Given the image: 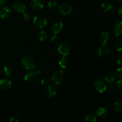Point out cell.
Returning <instances> with one entry per match:
<instances>
[{"label": "cell", "instance_id": "cell-14", "mask_svg": "<svg viewBox=\"0 0 122 122\" xmlns=\"http://www.w3.org/2000/svg\"><path fill=\"white\" fill-rule=\"evenodd\" d=\"M110 39V34L107 32H103L100 35L99 39L101 44H107Z\"/></svg>", "mask_w": 122, "mask_h": 122}, {"label": "cell", "instance_id": "cell-27", "mask_svg": "<svg viewBox=\"0 0 122 122\" xmlns=\"http://www.w3.org/2000/svg\"><path fill=\"white\" fill-rule=\"evenodd\" d=\"M114 87L119 91L122 92V79H119L116 82Z\"/></svg>", "mask_w": 122, "mask_h": 122}, {"label": "cell", "instance_id": "cell-6", "mask_svg": "<svg viewBox=\"0 0 122 122\" xmlns=\"http://www.w3.org/2000/svg\"><path fill=\"white\" fill-rule=\"evenodd\" d=\"M71 46L67 43H61L58 47V51L63 56H67L71 52Z\"/></svg>", "mask_w": 122, "mask_h": 122}, {"label": "cell", "instance_id": "cell-7", "mask_svg": "<svg viewBox=\"0 0 122 122\" xmlns=\"http://www.w3.org/2000/svg\"><path fill=\"white\" fill-rule=\"evenodd\" d=\"M29 7L32 10L38 11L44 8V4L41 0H32L30 3Z\"/></svg>", "mask_w": 122, "mask_h": 122}, {"label": "cell", "instance_id": "cell-5", "mask_svg": "<svg viewBox=\"0 0 122 122\" xmlns=\"http://www.w3.org/2000/svg\"><path fill=\"white\" fill-rule=\"evenodd\" d=\"M58 11L61 15H67L70 14L72 11V6L70 4L67 3V2L63 3L58 6Z\"/></svg>", "mask_w": 122, "mask_h": 122}, {"label": "cell", "instance_id": "cell-28", "mask_svg": "<svg viewBox=\"0 0 122 122\" xmlns=\"http://www.w3.org/2000/svg\"><path fill=\"white\" fill-rule=\"evenodd\" d=\"M22 13V17L25 20H29L32 17V14H31L30 12L29 11H25Z\"/></svg>", "mask_w": 122, "mask_h": 122}, {"label": "cell", "instance_id": "cell-25", "mask_svg": "<svg viewBox=\"0 0 122 122\" xmlns=\"http://www.w3.org/2000/svg\"><path fill=\"white\" fill-rule=\"evenodd\" d=\"M48 6L50 8V9L52 10H55L58 8V4L57 2L56 1H54V0L49 1L48 3Z\"/></svg>", "mask_w": 122, "mask_h": 122}, {"label": "cell", "instance_id": "cell-26", "mask_svg": "<svg viewBox=\"0 0 122 122\" xmlns=\"http://www.w3.org/2000/svg\"><path fill=\"white\" fill-rule=\"evenodd\" d=\"M116 49L118 52H122V38L119 39L116 42Z\"/></svg>", "mask_w": 122, "mask_h": 122}, {"label": "cell", "instance_id": "cell-21", "mask_svg": "<svg viewBox=\"0 0 122 122\" xmlns=\"http://www.w3.org/2000/svg\"><path fill=\"white\" fill-rule=\"evenodd\" d=\"M113 110L117 113L122 114V102L120 101H116L114 102L113 105Z\"/></svg>", "mask_w": 122, "mask_h": 122}, {"label": "cell", "instance_id": "cell-38", "mask_svg": "<svg viewBox=\"0 0 122 122\" xmlns=\"http://www.w3.org/2000/svg\"><path fill=\"white\" fill-rule=\"evenodd\" d=\"M118 1H122V0H118Z\"/></svg>", "mask_w": 122, "mask_h": 122}, {"label": "cell", "instance_id": "cell-37", "mask_svg": "<svg viewBox=\"0 0 122 122\" xmlns=\"http://www.w3.org/2000/svg\"><path fill=\"white\" fill-rule=\"evenodd\" d=\"M118 13H119V15L122 16V5L120 6L118 9Z\"/></svg>", "mask_w": 122, "mask_h": 122}, {"label": "cell", "instance_id": "cell-18", "mask_svg": "<svg viewBox=\"0 0 122 122\" xmlns=\"http://www.w3.org/2000/svg\"><path fill=\"white\" fill-rule=\"evenodd\" d=\"M46 94L49 98H52L56 96L57 90L53 85H48L46 90Z\"/></svg>", "mask_w": 122, "mask_h": 122}, {"label": "cell", "instance_id": "cell-36", "mask_svg": "<svg viewBox=\"0 0 122 122\" xmlns=\"http://www.w3.org/2000/svg\"><path fill=\"white\" fill-rule=\"evenodd\" d=\"M8 2V0H0V6H4Z\"/></svg>", "mask_w": 122, "mask_h": 122}, {"label": "cell", "instance_id": "cell-8", "mask_svg": "<svg viewBox=\"0 0 122 122\" xmlns=\"http://www.w3.org/2000/svg\"><path fill=\"white\" fill-rule=\"evenodd\" d=\"M110 49L106 44H101L97 50L98 56L100 57H103L110 54Z\"/></svg>", "mask_w": 122, "mask_h": 122}, {"label": "cell", "instance_id": "cell-13", "mask_svg": "<svg viewBox=\"0 0 122 122\" xmlns=\"http://www.w3.org/2000/svg\"><path fill=\"white\" fill-rule=\"evenodd\" d=\"M11 86V81L7 79H2L0 80V89L6 91Z\"/></svg>", "mask_w": 122, "mask_h": 122}, {"label": "cell", "instance_id": "cell-30", "mask_svg": "<svg viewBox=\"0 0 122 122\" xmlns=\"http://www.w3.org/2000/svg\"><path fill=\"white\" fill-rule=\"evenodd\" d=\"M50 83V80L48 78H44L41 81V84L44 86H48Z\"/></svg>", "mask_w": 122, "mask_h": 122}, {"label": "cell", "instance_id": "cell-15", "mask_svg": "<svg viewBox=\"0 0 122 122\" xmlns=\"http://www.w3.org/2000/svg\"><path fill=\"white\" fill-rule=\"evenodd\" d=\"M70 60L67 56H63L58 61L60 66L62 67L63 69H66L70 64Z\"/></svg>", "mask_w": 122, "mask_h": 122}, {"label": "cell", "instance_id": "cell-24", "mask_svg": "<svg viewBox=\"0 0 122 122\" xmlns=\"http://www.w3.org/2000/svg\"><path fill=\"white\" fill-rule=\"evenodd\" d=\"M48 38V33L46 31L41 30L38 33V38L41 41H44Z\"/></svg>", "mask_w": 122, "mask_h": 122}, {"label": "cell", "instance_id": "cell-19", "mask_svg": "<svg viewBox=\"0 0 122 122\" xmlns=\"http://www.w3.org/2000/svg\"><path fill=\"white\" fill-rule=\"evenodd\" d=\"M97 116L94 113H88L85 117V122H97Z\"/></svg>", "mask_w": 122, "mask_h": 122}, {"label": "cell", "instance_id": "cell-3", "mask_svg": "<svg viewBox=\"0 0 122 122\" xmlns=\"http://www.w3.org/2000/svg\"><path fill=\"white\" fill-rule=\"evenodd\" d=\"M33 23L36 27L42 29L45 27L47 25V20L44 16L38 15H36L33 17Z\"/></svg>", "mask_w": 122, "mask_h": 122}, {"label": "cell", "instance_id": "cell-10", "mask_svg": "<svg viewBox=\"0 0 122 122\" xmlns=\"http://www.w3.org/2000/svg\"><path fill=\"white\" fill-rule=\"evenodd\" d=\"M12 11L8 7H4L0 8V19L5 20L8 19L11 15Z\"/></svg>", "mask_w": 122, "mask_h": 122}, {"label": "cell", "instance_id": "cell-1", "mask_svg": "<svg viewBox=\"0 0 122 122\" xmlns=\"http://www.w3.org/2000/svg\"><path fill=\"white\" fill-rule=\"evenodd\" d=\"M21 64L27 70H33L36 67L35 60L33 57L30 56L24 57L21 60Z\"/></svg>", "mask_w": 122, "mask_h": 122}, {"label": "cell", "instance_id": "cell-22", "mask_svg": "<svg viewBox=\"0 0 122 122\" xmlns=\"http://www.w3.org/2000/svg\"><path fill=\"white\" fill-rule=\"evenodd\" d=\"M13 73V70L12 68L9 66H5L2 69V73L3 74L4 76L6 77H9Z\"/></svg>", "mask_w": 122, "mask_h": 122}, {"label": "cell", "instance_id": "cell-32", "mask_svg": "<svg viewBox=\"0 0 122 122\" xmlns=\"http://www.w3.org/2000/svg\"><path fill=\"white\" fill-rule=\"evenodd\" d=\"M9 122H19V119H18L17 117L13 116L10 118Z\"/></svg>", "mask_w": 122, "mask_h": 122}, {"label": "cell", "instance_id": "cell-9", "mask_svg": "<svg viewBox=\"0 0 122 122\" xmlns=\"http://www.w3.org/2000/svg\"><path fill=\"white\" fill-rule=\"evenodd\" d=\"M113 32L116 36L121 35L122 34V21L118 20L116 21L113 26Z\"/></svg>", "mask_w": 122, "mask_h": 122}, {"label": "cell", "instance_id": "cell-12", "mask_svg": "<svg viewBox=\"0 0 122 122\" xmlns=\"http://www.w3.org/2000/svg\"><path fill=\"white\" fill-rule=\"evenodd\" d=\"M116 79L114 73L112 71L107 72L104 76V79L105 82H107L108 84H113V82L115 81Z\"/></svg>", "mask_w": 122, "mask_h": 122}, {"label": "cell", "instance_id": "cell-20", "mask_svg": "<svg viewBox=\"0 0 122 122\" xmlns=\"http://www.w3.org/2000/svg\"><path fill=\"white\" fill-rule=\"evenodd\" d=\"M36 75L32 70H29L24 75V79L27 82H31L35 78Z\"/></svg>", "mask_w": 122, "mask_h": 122}, {"label": "cell", "instance_id": "cell-4", "mask_svg": "<svg viewBox=\"0 0 122 122\" xmlns=\"http://www.w3.org/2000/svg\"><path fill=\"white\" fill-rule=\"evenodd\" d=\"M94 88L98 92L101 94V93L104 92L107 90V85L105 81L101 79H99L94 82Z\"/></svg>", "mask_w": 122, "mask_h": 122}, {"label": "cell", "instance_id": "cell-29", "mask_svg": "<svg viewBox=\"0 0 122 122\" xmlns=\"http://www.w3.org/2000/svg\"><path fill=\"white\" fill-rule=\"evenodd\" d=\"M116 78L122 79V67L118 68L116 69L115 73H114Z\"/></svg>", "mask_w": 122, "mask_h": 122}, {"label": "cell", "instance_id": "cell-31", "mask_svg": "<svg viewBox=\"0 0 122 122\" xmlns=\"http://www.w3.org/2000/svg\"><path fill=\"white\" fill-rule=\"evenodd\" d=\"M32 70H33V72L35 73L36 75H40L42 73V70L41 69H39V68L35 67Z\"/></svg>", "mask_w": 122, "mask_h": 122}, {"label": "cell", "instance_id": "cell-11", "mask_svg": "<svg viewBox=\"0 0 122 122\" xmlns=\"http://www.w3.org/2000/svg\"><path fill=\"white\" fill-rule=\"evenodd\" d=\"M13 8L15 12L18 13H23L26 9V6L25 4L20 1H16L13 4Z\"/></svg>", "mask_w": 122, "mask_h": 122}, {"label": "cell", "instance_id": "cell-33", "mask_svg": "<svg viewBox=\"0 0 122 122\" xmlns=\"http://www.w3.org/2000/svg\"><path fill=\"white\" fill-rule=\"evenodd\" d=\"M117 64L119 66L122 67V56H120L119 58L117 60Z\"/></svg>", "mask_w": 122, "mask_h": 122}, {"label": "cell", "instance_id": "cell-23", "mask_svg": "<svg viewBox=\"0 0 122 122\" xmlns=\"http://www.w3.org/2000/svg\"><path fill=\"white\" fill-rule=\"evenodd\" d=\"M101 8L105 13H110L113 10V6L108 2H104L101 5Z\"/></svg>", "mask_w": 122, "mask_h": 122}, {"label": "cell", "instance_id": "cell-17", "mask_svg": "<svg viewBox=\"0 0 122 122\" xmlns=\"http://www.w3.org/2000/svg\"><path fill=\"white\" fill-rule=\"evenodd\" d=\"M108 110L106 107H100L97 110V116L101 118H104L108 115Z\"/></svg>", "mask_w": 122, "mask_h": 122}, {"label": "cell", "instance_id": "cell-35", "mask_svg": "<svg viewBox=\"0 0 122 122\" xmlns=\"http://www.w3.org/2000/svg\"><path fill=\"white\" fill-rule=\"evenodd\" d=\"M57 39V35L54 34L50 38V40H51V42H56Z\"/></svg>", "mask_w": 122, "mask_h": 122}, {"label": "cell", "instance_id": "cell-2", "mask_svg": "<svg viewBox=\"0 0 122 122\" xmlns=\"http://www.w3.org/2000/svg\"><path fill=\"white\" fill-rule=\"evenodd\" d=\"M64 79V73L63 70H56L52 73L51 76V81L55 85H60L62 83Z\"/></svg>", "mask_w": 122, "mask_h": 122}, {"label": "cell", "instance_id": "cell-16", "mask_svg": "<svg viewBox=\"0 0 122 122\" xmlns=\"http://www.w3.org/2000/svg\"><path fill=\"white\" fill-rule=\"evenodd\" d=\"M63 29V24L61 22H56L52 25L51 27V30L54 33V34L57 35L60 33Z\"/></svg>", "mask_w": 122, "mask_h": 122}, {"label": "cell", "instance_id": "cell-34", "mask_svg": "<svg viewBox=\"0 0 122 122\" xmlns=\"http://www.w3.org/2000/svg\"><path fill=\"white\" fill-rule=\"evenodd\" d=\"M114 86L113 85V84H108V85L107 86V89H108L109 91L112 92L114 91Z\"/></svg>", "mask_w": 122, "mask_h": 122}]
</instances>
